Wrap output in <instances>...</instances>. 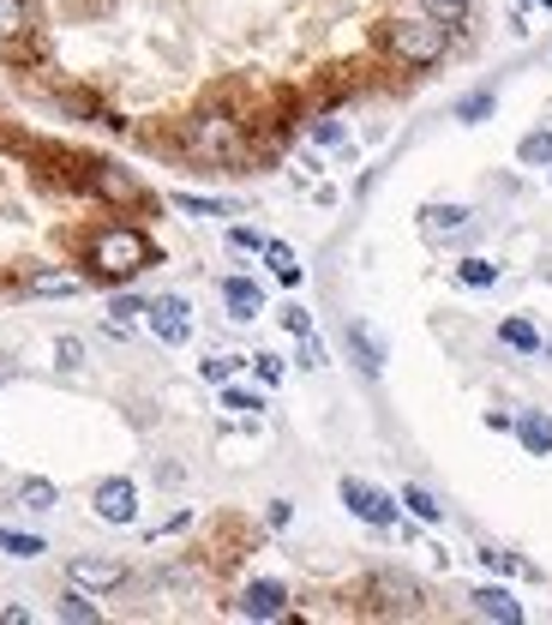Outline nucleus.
<instances>
[{
  "instance_id": "nucleus-1",
  "label": "nucleus",
  "mask_w": 552,
  "mask_h": 625,
  "mask_svg": "<svg viewBox=\"0 0 552 625\" xmlns=\"http://www.w3.org/2000/svg\"><path fill=\"white\" fill-rule=\"evenodd\" d=\"M151 259L156 253H151V241H144L139 229H103L97 241H90V265H97V277H108V283L139 277Z\"/></svg>"
},
{
  "instance_id": "nucleus-2",
  "label": "nucleus",
  "mask_w": 552,
  "mask_h": 625,
  "mask_svg": "<svg viewBox=\"0 0 552 625\" xmlns=\"http://www.w3.org/2000/svg\"><path fill=\"white\" fill-rule=\"evenodd\" d=\"M385 49L397 54L402 66H433L445 54V25L438 18H390Z\"/></svg>"
},
{
  "instance_id": "nucleus-3",
  "label": "nucleus",
  "mask_w": 552,
  "mask_h": 625,
  "mask_svg": "<svg viewBox=\"0 0 552 625\" xmlns=\"http://www.w3.org/2000/svg\"><path fill=\"white\" fill-rule=\"evenodd\" d=\"M187 151L210 156V163H229V156H241V127H234L229 115H198L193 127H187Z\"/></svg>"
},
{
  "instance_id": "nucleus-4",
  "label": "nucleus",
  "mask_w": 552,
  "mask_h": 625,
  "mask_svg": "<svg viewBox=\"0 0 552 625\" xmlns=\"http://www.w3.org/2000/svg\"><path fill=\"white\" fill-rule=\"evenodd\" d=\"M144 326H151L156 343L180 349V343L193 337V301H187V295H156L151 307H144Z\"/></svg>"
},
{
  "instance_id": "nucleus-5",
  "label": "nucleus",
  "mask_w": 552,
  "mask_h": 625,
  "mask_svg": "<svg viewBox=\"0 0 552 625\" xmlns=\"http://www.w3.org/2000/svg\"><path fill=\"white\" fill-rule=\"evenodd\" d=\"M343 506L355 511L360 523H373V530H390V523H397V499L378 494L373 482H355V475H343Z\"/></svg>"
},
{
  "instance_id": "nucleus-6",
  "label": "nucleus",
  "mask_w": 552,
  "mask_h": 625,
  "mask_svg": "<svg viewBox=\"0 0 552 625\" xmlns=\"http://www.w3.org/2000/svg\"><path fill=\"white\" fill-rule=\"evenodd\" d=\"M90 506H97V518H103V523H132V518H139V487H132L127 475H108V482L90 494Z\"/></svg>"
},
{
  "instance_id": "nucleus-7",
  "label": "nucleus",
  "mask_w": 552,
  "mask_h": 625,
  "mask_svg": "<svg viewBox=\"0 0 552 625\" xmlns=\"http://www.w3.org/2000/svg\"><path fill=\"white\" fill-rule=\"evenodd\" d=\"M343 343H348V355H355V367H360L367 379H378V373H385V343H378V331L367 326V319H348Z\"/></svg>"
},
{
  "instance_id": "nucleus-8",
  "label": "nucleus",
  "mask_w": 552,
  "mask_h": 625,
  "mask_svg": "<svg viewBox=\"0 0 552 625\" xmlns=\"http://www.w3.org/2000/svg\"><path fill=\"white\" fill-rule=\"evenodd\" d=\"M288 613V589L270 584V577H258V584L241 589V620H283Z\"/></svg>"
},
{
  "instance_id": "nucleus-9",
  "label": "nucleus",
  "mask_w": 552,
  "mask_h": 625,
  "mask_svg": "<svg viewBox=\"0 0 552 625\" xmlns=\"http://www.w3.org/2000/svg\"><path fill=\"white\" fill-rule=\"evenodd\" d=\"M120 577H127V565L97 560V553H78V560H66V584H78V589H115Z\"/></svg>"
},
{
  "instance_id": "nucleus-10",
  "label": "nucleus",
  "mask_w": 552,
  "mask_h": 625,
  "mask_svg": "<svg viewBox=\"0 0 552 625\" xmlns=\"http://www.w3.org/2000/svg\"><path fill=\"white\" fill-rule=\"evenodd\" d=\"M90 187H97L108 205H139V199H144V187L132 181L127 169H115V163H90Z\"/></svg>"
},
{
  "instance_id": "nucleus-11",
  "label": "nucleus",
  "mask_w": 552,
  "mask_h": 625,
  "mask_svg": "<svg viewBox=\"0 0 552 625\" xmlns=\"http://www.w3.org/2000/svg\"><path fill=\"white\" fill-rule=\"evenodd\" d=\"M468 608H475L480 620H499V625H523V601H516L511 589H499V584H480L475 596H468Z\"/></svg>"
},
{
  "instance_id": "nucleus-12",
  "label": "nucleus",
  "mask_w": 552,
  "mask_h": 625,
  "mask_svg": "<svg viewBox=\"0 0 552 625\" xmlns=\"http://www.w3.org/2000/svg\"><path fill=\"white\" fill-rule=\"evenodd\" d=\"M222 301H229V319H258V307H265V289L253 283V277H229V283H222Z\"/></svg>"
},
{
  "instance_id": "nucleus-13",
  "label": "nucleus",
  "mask_w": 552,
  "mask_h": 625,
  "mask_svg": "<svg viewBox=\"0 0 552 625\" xmlns=\"http://www.w3.org/2000/svg\"><path fill=\"white\" fill-rule=\"evenodd\" d=\"M421 222H426V234H463L468 222H475V211L468 205H426Z\"/></svg>"
},
{
  "instance_id": "nucleus-14",
  "label": "nucleus",
  "mask_w": 552,
  "mask_h": 625,
  "mask_svg": "<svg viewBox=\"0 0 552 625\" xmlns=\"http://www.w3.org/2000/svg\"><path fill=\"white\" fill-rule=\"evenodd\" d=\"M37 30V13H30V0H0V42H18Z\"/></svg>"
},
{
  "instance_id": "nucleus-15",
  "label": "nucleus",
  "mask_w": 552,
  "mask_h": 625,
  "mask_svg": "<svg viewBox=\"0 0 552 625\" xmlns=\"http://www.w3.org/2000/svg\"><path fill=\"white\" fill-rule=\"evenodd\" d=\"M499 343H504V349H516V355H540V331L528 326V319H504Z\"/></svg>"
},
{
  "instance_id": "nucleus-16",
  "label": "nucleus",
  "mask_w": 552,
  "mask_h": 625,
  "mask_svg": "<svg viewBox=\"0 0 552 625\" xmlns=\"http://www.w3.org/2000/svg\"><path fill=\"white\" fill-rule=\"evenodd\" d=\"M61 620H73V625H97V620H103V608H97V601H90L85 596V589H66V596H61Z\"/></svg>"
},
{
  "instance_id": "nucleus-17",
  "label": "nucleus",
  "mask_w": 552,
  "mask_h": 625,
  "mask_svg": "<svg viewBox=\"0 0 552 625\" xmlns=\"http://www.w3.org/2000/svg\"><path fill=\"white\" fill-rule=\"evenodd\" d=\"M516 439H523L535 457H547L552 451V421L547 416H523V421H516Z\"/></svg>"
},
{
  "instance_id": "nucleus-18",
  "label": "nucleus",
  "mask_w": 552,
  "mask_h": 625,
  "mask_svg": "<svg viewBox=\"0 0 552 625\" xmlns=\"http://www.w3.org/2000/svg\"><path fill=\"white\" fill-rule=\"evenodd\" d=\"M492 109H499V91H468L463 103H457V120H463V127H480Z\"/></svg>"
},
{
  "instance_id": "nucleus-19",
  "label": "nucleus",
  "mask_w": 552,
  "mask_h": 625,
  "mask_svg": "<svg viewBox=\"0 0 552 625\" xmlns=\"http://www.w3.org/2000/svg\"><path fill=\"white\" fill-rule=\"evenodd\" d=\"M265 259H270V271H277V283H288V289L300 283V259L283 247V241H265Z\"/></svg>"
},
{
  "instance_id": "nucleus-20",
  "label": "nucleus",
  "mask_w": 552,
  "mask_h": 625,
  "mask_svg": "<svg viewBox=\"0 0 552 625\" xmlns=\"http://www.w3.org/2000/svg\"><path fill=\"white\" fill-rule=\"evenodd\" d=\"M421 7H426V18H438L445 30H457V25H468V7H475V0H421Z\"/></svg>"
},
{
  "instance_id": "nucleus-21",
  "label": "nucleus",
  "mask_w": 552,
  "mask_h": 625,
  "mask_svg": "<svg viewBox=\"0 0 552 625\" xmlns=\"http://www.w3.org/2000/svg\"><path fill=\"white\" fill-rule=\"evenodd\" d=\"M457 283H463V289H492V283H499V265H492V259H463V265H457Z\"/></svg>"
},
{
  "instance_id": "nucleus-22",
  "label": "nucleus",
  "mask_w": 552,
  "mask_h": 625,
  "mask_svg": "<svg viewBox=\"0 0 552 625\" xmlns=\"http://www.w3.org/2000/svg\"><path fill=\"white\" fill-rule=\"evenodd\" d=\"M54 499L61 494H54V482H42V475L37 482H18V506L25 511H54Z\"/></svg>"
},
{
  "instance_id": "nucleus-23",
  "label": "nucleus",
  "mask_w": 552,
  "mask_h": 625,
  "mask_svg": "<svg viewBox=\"0 0 552 625\" xmlns=\"http://www.w3.org/2000/svg\"><path fill=\"white\" fill-rule=\"evenodd\" d=\"M516 156H523L528 169H547V163H552V127L547 132H528V139L516 144Z\"/></svg>"
},
{
  "instance_id": "nucleus-24",
  "label": "nucleus",
  "mask_w": 552,
  "mask_h": 625,
  "mask_svg": "<svg viewBox=\"0 0 552 625\" xmlns=\"http://www.w3.org/2000/svg\"><path fill=\"white\" fill-rule=\"evenodd\" d=\"M402 506H409L414 511V518H421V523H438V518H445V506H438V499L433 494H426V487H402Z\"/></svg>"
},
{
  "instance_id": "nucleus-25",
  "label": "nucleus",
  "mask_w": 552,
  "mask_h": 625,
  "mask_svg": "<svg viewBox=\"0 0 552 625\" xmlns=\"http://www.w3.org/2000/svg\"><path fill=\"white\" fill-rule=\"evenodd\" d=\"M0 553H13V560H37L42 541H37V535H18V530H0Z\"/></svg>"
},
{
  "instance_id": "nucleus-26",
  "label": "nucleus",
  "mask_w": 552,
  "mask_h": 625,
  "mask_svg": "<svg viewBox=\"0 0 552 625\" xmlns=\"http://www.w3.org/2000/svg\"><path fill=\"white\" fill-rule=\"evenodd\" d=\"M144 307H151V301H139V295H120L115 307H108V331H127L132 319H139V312H144Z\"/></svg>"
},
{
  "instance_id": "nucleus-27",
  "label": "nucleus",
  "mask_w": 552,
  "mask_h": 625,
  "mask_svg": "<svg viewBox=\"0 0 552 625\" xmlns=\"http://www.w3.org/2000/svg\"><path fill=\"white\" fill-rule=\"evenodd\" d=\"M222 409H234V416H258V409H265V397H258V391L229 385V391H222Z\"/></svg>"
},
{
  "instance_id": "nucleus-28",
  "label": "nucleus",
  "mask_w": 552,
  "mask_h": 625,
  "mask_svg": "<svg viewBox=\"0 0 552 625\" xmlns=\"http://www.w3.org/2000/svg\"><path fill=\"white\" fill-rule=\"evenodd\" d=\"M175 205L187 211V217H229V205H222V199H193V193H175Z\"/></svg>"
},
{
  "instance_id": "nucleus-29",
  "label": "nucleus",
  "mask_w": 552,
  "mask_h": 625,
  "mask_svg": "<svg viewBox=\"0 0 552 625\" xmlns=\"http://www.w3.org/2000/svg\"><path fill=\"white\" fill-rule=\"evenodd\" d=\"M480 560H487L492 572H511V577H535V572H528L523 560H516V553H504V547H480Z\"/></svg>"
},
{
  "instance_id": "nucleus-30",
  "label": "nucleus",
  "mask_w": 552,
  "mask_h": 625,
  "mask_svg": "<svg viewBox=\"0 0 552 625\" xmlns=\"http://www.w3.org/2000/svg\"><path fill=\"white\" fill-rule=\"evenodd\" d=\"M54 367H61V373H78V367H85V343L61 337V343H54Z\"/></svg>"
},
{
  "instance_id": "nucleus-31",
  "label": "nucleus",
  "mask_w": 552,
  "mask_h": 625,
  "mask_svg": "<svg viewBox=\"0 0 552 625\" xmlns=\"http://www.w3.org/2000/svg\"><path fill=\"white\" fill-rule=\"evenodd\" d=\"M234 367H241V355H210V361L198 367V373H205L210 385H229V379H234Z\"/></svg>"
},
{
  "instance_id": "nucleus-32",
  "label": "nucleus",
  "mask_w": 552,
  "mask_h": 625,
  "mask_svg": "<svg viewBox=\"0 0 552 625\" xmlns=\"http://www.w3.org/2000/svg\"><path fill=\"white\" fill-rule=\"evenodd\" d=\"M37 295H78V277H30Z\"/></svg>"
},
{
  "instance_id": "nucleus-33",
  "label": "nucleus",
  "mask_w": 552,
  "mask_h": 625,
  "mask_svg": "<svg viewBox=\"0 0 552 625\" xmlns=\"http://www.w3.org/2000/svg\"><path fill=\"white\" fill-rule=\"evenodd\" d=\"M229 247L234 253H265V234L258 229H229Z\"/></svg>"
},
{
  "instance_id": "nucleus-34",
  "label": "nucleus",
  "mask_w": 552,
  "mask_h": 625,
  "mask_svg": "<svg viewBox=\"0 0 552 625\" xmlns=\"http://www.w3.org/2000/svg\"><path fill=\"white\" fill-rule=\"evenodd\" d=\"M253 367H258V379H265V385H277V379H283V361H277V355H253Z\"/></svg>"
},
{
  "instance_id": "nucleus-35",
  "label": "nucleus",
  "mask_w": 552,
  "mask_h": 625,
  "mask_svg": "<svg viewBox=\"0 0 552 625\" xmlns=\"http://www.w3.org/2000/svg\"><path fill=\"white\" fill-rule=\"evenodd\" d=\"M283 326L295 331V337H307L312 331V319H307V307H283Z\"/></svg>"
},
{
  "instance_id": "nucleus-36",
  "label": "nucleus",
  "mask_w": 552,
  "mask_h": 625,
  "mask_svg": "<svg viewBox=\"0 0 552 625\" xmlns=\"http://www.w3.org/2000/svg\"><path fill=\"white\" fill-rule=\"evenodd\" d=\"M300 367H324V349H319V337H312V331L300 337Z\"/></svg>"
},
{
  "instance_id": "nucleus-37",
  "label": "nucleus",
  "mask_w": 552,
  "mask_h": 625,
  "mask_svg": "<svg viewBox=\"0 0 552 625\" xmlns=\"http://www.w3.org/2000/svg\"><path fill=\"white\" fill-rule=\"evenodd\" d=\"M312 139H319V144H343V120H319V127H312Z\"/></svg>"
}]
</instances>
